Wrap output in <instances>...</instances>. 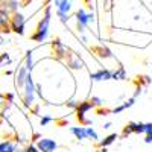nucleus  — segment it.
Returning a JSON list of instances; mask_svg holds the SVG:
<instances>
[{"instance_id": "17", "label": "nucleus", "mask_w": 152, "mask_h": 152, "mask_svg": "<svg viewBox=\"0 0 152 152\" xmlns=\"http://www.w3.org/2000/svg\"><path fill=\"white\" fill-rule=\"evenodd\" d=\"M0 6H2L5 11H8L11 15L18 11V2H17V0H6V2H3Z\"/></svg>"}, {"instance_id": "36", "label": "nucleus", "mask_w": 152, "mask_h": 152, "mask_svg": "<svg viewBox=\"0 0 152 152\" xmlns=\"http://www.w3.org/2000/svg\"><path fill=\"white\" fill-rule=\"evenodd\" d=\"M3 120H5V119H3V116H2V113H0V126L3 125Z\"/></svg>"}, {"instance_id": "27", "label": "nucleus", "mask_w": 152, "mask_h": 152, "mask_svg": "<svg viewBox=\"0 0 152 152\" xmlns=\"http://www.w3.org/2000/svg\"><path fill=\"white\" fill-rule=\"evenodd\" d=\"M76 105H78V102H76V100H75L73 97L66 100V107H67V108H72V110H75V108H76Z\"/></svg>"}, {"instance_id": "29", "label": "nucleus", "mask_w": 152, "mask_h": 152, "mask_svg": "<svg viewBox=\"0 0 152 152\" xmlns=\"http://www.w3.org/2000/svg\"><path fill=\"white\" fill-rule=\"evenodd\" d=\"M29 111H31V114H35V116H40V105H38V104L32 105V108H31Z\"/></svg>"}, {"instance_id": "6", "label": "nucleus", "mask_w": 152, "mask_h": 152, "mask_svg": "<svg viewBox=\"0 0 152 152\" xmlns=\"http://www.w3.org/2000/svg\"><path fill=\"white\" fill-rule=\"evenodd\" d=\"M64 61H66V64H67V67L70 70H82L84 69V61L81 59V56L76 55L75 52H72L70 49H69Z\"/></svg>"}, {"instance_id": "34", "label": "nucleus", "mask_w": 152, "mask_h": 152, "mask_svg": "<svg viewBox=\"0 0 152 152\" xmlns=\"http://www.w3.org/2000/svg\"><path fill=\"white\" fill-rule=\"evenodd\" d=\"M96 152H108V148H99Z\"/></svg>"}, {"instance_id": "3", "label": "nucleus", "mask_w": 152, "mask_h": 152, "mask_svg": "<svg viewBox=\"0 0 152 152\" xmlns=\"http://www.w3.org/2000/svg\"><path fill=\"white\" fill-rule=\"evenodd\" d=\"M75 18H76V29H78L79 34H84L85 29L90 26L91 23L96 21V15L93 11H87L85 8H79L75 14Z\"/></svg>"}, {"instance_id": "7", "label": "nucleus", "mask_w": 152, "mask_h": 152, "mask_svg": "<svg viewBox=\"0 0 152 152\" xmlns=\"http://www.w3.org/2000/svg\"><path fill=\"white\" fill-rule=\"evenodd\" d=\"M35 146L38 148L40 152H55L58 149V143L50 137H41L40 140L35 143Z\"/></svg>"}, {"instance_id": "11", "label": "nucleus", "mask_w": 152, "mask_h": 152, "mask_svg": "<svg viewBox=\"0 0 152 152\" xmlns=\"http://www.w3.org/2000/svg\"><path fill=\"white\" fill-rule=\"evenodd\" d=\"M135 102H137V99L131 96L129 99H126V100H125L123 104L117 105L116 108H113V110H111V113H113V114H120V113H123L125 110H128V108H131V107H132V105H134Z\"/></svg>"}, {"instance_id": "5", "label": "nucleus", "mask_w": 152, "mask_h": 152, "mask_svg": "<svg viewBox=\"0 0 152 152\" xmlns=\"http://www.w3.org/2000/svg\"><path fill=\"white\" fill-rule=\"evenodd\" d=\"M50 47H52V55L56 61H64V58L69 52V47L62 43L59 38H55V40L50 43Z\"/></svg>"}, {"instance_id": "30", "label": "nucleus", "mask_w": 152, "mask_h": 152, "mask_svg": "<svg viewBox=\"0 0 152 152\" xmlns=\"http://www.w3.org/2000/svg\"><path fill=\"white\" fill-rule=\"evenodd\" d=\"M110 113H111V110H108V108H97L99 116H107V114H110Z\"/></svg>"}, {"instance_id": "10", "label": "nucleus", "mask_w": 152, "mask_h": 152, "mask_svg": "<svg viewBox=\"0 0 152 152\" xmlns=\"http://www.w3.org/2000/svg\"><path fill=\"white\" fill-rule=\"evenodd\" d=\"M11 14L0 6V34H9L11 32Z\"/></svg>"}, {"instance_id": "8", "label": "nucleus", "mask_w": 152, "mask_h": 152, "mask_svg": "<svg viewBox=\"0 0 152 152\" xmlns=\"http://www.w3.org/2000/svg\"><path fill=\"white\" fill-rule=\"evenodd\" d=\"M113 76V70H110L108 67H100L96 72L90 73V79L91 82H102V81H111Z\"/></svg>"}, {"instance_id": "20", "label": "nucleus", "mask_w": 152, "mask_h": 152, "mask_svg": "<svg viewBox=\"0 0 152 152\" xmlns=\"http://www.w3.org/2000/svg\"><path fill=\"white\" fill-rule=\"evenodd\" d=\"M85 132H87V138H90L91 142H99V134L93 126H85Z\"/></svg>"}, {"instance_id": "12", "label": "nucleus", "mask_w": 152, "mask_h": 152, "mask_svg": "<svg viewBox=\"0 0 152 152\" xmlns=\"http://www.w3.org/2000/svg\"><path fill=\"white\" fill-rule=\"evenodd\" d=\"M70 132H72V135L76 138V140H79V142H82V140H87V132H85V126H70Z\"/></svg>"}, {"instance_id": "28", "label": "nucleus", "mask_w": 152, "mask_h": 152, "mask_svg": "<svg viewBox=\"0 0 152 152\" xmlns=\"http://www.w3.org/2000/svg\"><path fill=\"white\" fill-rule=\"evenodd\" d=\"M41 137H43V135H41L40 132H34V134L31 135V143H37V142L40 140Z\"/></svg>"}, {"instance_id": "31", "label": "nucleus", "mask_w": 152, "mask_h": 152, "mask_svg": "<svg viewBox=\"0 0 152 152\" xmlns=\"http://www.w3.org/2000/svg\"><path fill=\"white\" fill-rule=\"evenodd\" d=\"M152 132V122L145 123V134H151Z\"/></svg>"}, {"instance_id": "9", "label": "nucleus", "mask_w": 152, "mask_h": 152, "mask_svg": "<svg viewBox=\"0 0 152 152\" xmlns=\"http://www.w3.org/2000/svg\"><path fill=\"white\" fill-rule=\"evenodd\" d=\"M15 73V88L17 90H23V87H24V82H26V78H28V75L31 72H28V69L23 66V62L18 66V69L14 72Z\"/></svg>"}, {"instance_id": "15", "label": "nucleus", "mask_w": 152, "mask_h": 152, "mask_svg": "<svg viewBox=\"0 0 152 152\" xmlns=\"http://www.w3.org/2000/svg\"><path fill=\"white\" fill-rule=\"evenodd\" d=\"M23 66L28 69V72L32 73L34 67H35V61H34V50H28L26 55H24V59H23Z\"/></svg>"}, {"instance_id": "32", "label": "nucleus", "mask_w": 152, "mask_h": 152, "mask_svg": "<svg viewBox=\"0 0 152 152\" xmlns=\"http://www.w3.org/2000/svg\"><path fill=\"white\" fill-rule=\"evenodd\" d=\"M145 143L146 145H151L152 143V132L151 134H145Z\"/></svg>"}, {"instance_id": "2", "label": "nucleus", "mask_w": 152, "mask_h": 152, "mask_svg": "<svg viewBox=\"0 0 152 152\" xmlns=\"http://www.w3.org/2000/svg\"><path fill=\"white\" fill-rule=\"evenodd\" d=\"M35 97H37V91H35V81L32 73L28 75L24 87L21 90V104L26 110H31L32 105H35Z\"/></svg>"}, {"instance_id": "1", "label": "nucleus", "mask_w": 152, "mask_h": 152, "mask_svg": "<svg viewBox=\"0 0 152 152\" xmlns=\"http://www.w3.org/2000/svg\"><path fill=\"white\" fill-rule=\"evenodd\" d=\"M50 18H52V6L49 3L44 6V12L41 20L38 21L35 32L31 35V40L35 43H44L49 37V29H50Z\"/></svg>"}, {"instance_id": "37", "label": "nucleus", "mask_w": 152, "mask_h": 152, "mask_svg": "<svg viewBox=\"0 0 152 152\" xmlns=\"http://www.w3.org/2000/svg\"><path fill=\"white\" fill-rule=\"evenodd\" d=\"M151 66H152V62H151Z\"/></svg>"}, {"instance_id": "33", "label": "nucleus", "mask_w": 152, "mask_h": 152, "mask_svg": "<svg viewBox=\"0 0 152 152\" xmlns=\"http://www.w3.org/2000/svg\"><path fill=\"white\" fill-rule=\"evenodd\" d=\"M111 126H113V123H111V122H105V123H104V129H105V131H108V129H111Z\"/></svg>"}, {"instance_id": "14", "label": "nucleus", "mask_w": 152, "mask_h": 152, "mask_svg": "<svg viewBox=\"0 0 152 152\" xmlns=\"http://www.w3.org/2000/svg\"><path fill=\"white\" fill-rule=\"evenodd\" d=\"M119 138V135L116 134V132H111V134H108V135H105L102 140H99L97 142V148H110L114 142H116Z\"/></svg>"}, {"instance_id": "13", "label": "nucleus", "mask_w": 152, "mask_h": 152, "mask_svg": "<svg viewBox=\"0 0 152 152\" xmlns=\"http://www.w3.org/2000/svg\"><path fill=\"white\" fill-rule=\"evenodd\" d=\"M93 52H94L99 58H102V59H107V58L114 59L113 52H111V50H110L107 46H97V47H93Z\"/></svg>"}, {"instance_id": "21", "label": "nucleus", "mask_w": 152, "mask_h": 152, "mask_svg": "<svg viewBox=\"0 0 152 152\" xmlns=\"http://www.w3.org/2000/svg\"><path fill=\"white\" fill-rule=\"evenodd\" d=\"M12 64V59L9 56V53H2L0 55V69H2L3 66H9Z\"/></svg>"}, {"instance_id": "24", "label": "nucleus", "mask_w": 152, "mask_h": 152, "mask_svg": "<svg viewBox=\"0 0 152 152\" xmlns=\"http://www.w3.org/2000/svg\"><path fill=\"white\" fill-rule=\"evenodd\" d=\"M142 84L143 85H149L151 84V78H149V76H138V78H137V85L142 87Z\"/></svg>"}, {"instance_id": "25", "label": "nucleus", "mask_w": 152, "mask_h": 152, "mask_svg": "<svg viewBox=\"0 0 152 152\" xmlns=\"http://www.w3.org/2000/svg\"><path fill=\"white\" fill-rule=\"evenodd\" d=\"M23 152H40L38 151V148L35 146V143H29L23 148Z\"/></svg>"}, {"instance_id": "4", "label": "nucleus", "mask_w": 152, "mask_h": 152, "mask_svg": "<svg viewBox=\"0 0 152 152\" xmlns=\"http://www.w3.org/2000/svg\"><path fill=\"white\" fill-rule=\"evenodd\" d=\"M11 32H14L17 35H24V29H26V17L21 12H14L11 15Z\"/></svg>"}, {"instance_id": "26", "label": "nucleus", "mask_w": 152, "mask_h": 152, "mask_svg": "<svg viewBox=\"0 0 152 152\" xmlns=\"http://www.w3.org/2000/svg\"><path fill=\"white\" fill-rule=\"evenodd\" d=\"M135 134H145V123L143 122L135 123Z\"/></svg>"}, {"instance_id": "18", "label": "nucleus", "mask_w": 152, "mask_h": 152, "mask_svg": "<svg viewBox=\"0 0 152 152\" xmlns=\"http://www.w3.org/2000/svg\"><path fill=\"white\" fill-rule=\"evenodd\" d=\"M111 79H114V81H125L126 79V69L123 66L116 67V70H113Z\"/></svg>"}, {"instance_id": "35", "label": "nucleus", "mask_w": 152, "mask_h": 152, "mask_svg": "<svg viewBox=\"0 0 152 152\" xmlns=\"http://www.w3.org/2000/svg\"><path fill=\"white\" fill-rule=\"evenodd\" d=\"M5 75L6 76H11V75H14V72H12V70H5Z\"/></svg>"}, {"instance_id": "23", "label": "nucleus", "mask_w": 152, "mask_h": 152, "mask_svg": "<svg viewBox=\"0 0 152 152\" xmlns=\"http://www.w3.org/2000/svg\"><path fill=\"white\" fill-rule=\"evenodd\" d=\"M55 119L52 117V116H49V114H47V116H43L41 119H40V125L43 126V128H44V126H47V125H50V123H52Z\"/></svg>"}, {"instance_id": "16", "label": "nucleus", "mask_w": 152, "mask_h": 152, "mask_svg": "<svg viewBox=\"0 0 152 152\" xmlns=\"http://www.w3.org/2000/svg\"><path fill=\"white\" fill-rule=\"evenodd\" d=\"M18 145L14 140H2L0 142V152H15Z\"/></svg>"}, {"instance_id": "22", "label": "nucleus", "mask_w": 152, "mask_h": 152, "mask_svg": "<svg viewBox=\"0 0 152 152\" xmlns=\"http://www.w3.org/2000/svg\"><path fill=\"white\" fill-rule=\"evenodd\" d=\"M88 100L91 102V105H93L94 108H100V107H102V105L105 104L104 100H102V97H99V96H91Z\"/></svg>"}, {"instance_id": "19", "label": "nucleus", "mask_w": 152, "mask_h": 152, "mask_svg": "<svg viewBox=\"0 0 152 152\" xmlns=\"http://www.w3.org/2000/svg\"><path fill=\"white\" fill-rule=\"evenodd\" d=\"M135 123L137 122H129V123H126L125 126H123V131H122V138H126L128 135H132V134H135Z\"/></svg>"}]
</instances>
